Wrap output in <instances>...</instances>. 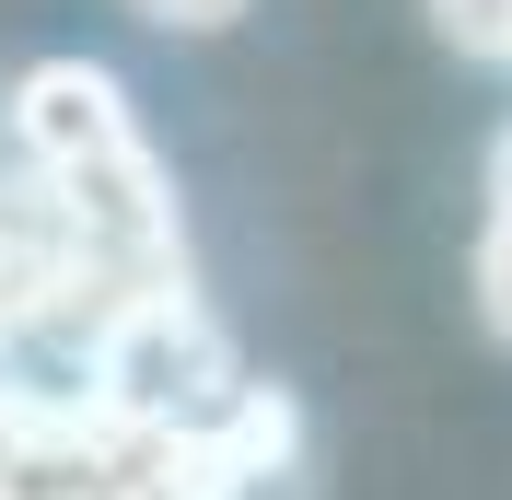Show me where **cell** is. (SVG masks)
<instances>
[{
	"mask_svg": "<svg viewBox=\"0 0 512 500\" xmlns=\"http://www.w3.org/2000/svg\"><path fill=\"white\" fill-rule=\"evenodd\" d=\"M82 396L128 431H210L245 396V373H233V338L198 291H140L82 338Z\"/></svg>",
	"mask_w": 512,
	"mask_h": 500,
	"instance_id": "cell-2",
	"label": "cell"
},
{
	"mask_svg": "<svg viewBox=\"0 0 512 500\" xmlns=\"http://www.w3.org/2000/svg\"><path fill=\"white\" fill-rule=\"evenodd\" d=\"M12 163L70 210L94 268V326L140 291H187V221L105 59H35L12 82Z\"/></svg>",
	"mask_w": 512,
	"mask_h": 500,
	"instance_id": "cell-1",
	"label": "cell"
},
{
	"mask_svg": "<svg viewBox=\"0 0 512 500\" xmlns=\"http://www.w3.org/2000/svg\"><path fill=\"white\" fill-rule=\"evenodd\" d=\"M478 314H489V338H512V221L478 233Z\"/></svg>",
	"mask_w": 512,
	"mask_h": 500,
	"instance_id": "cell-5",
	"label": "cell"
},
{
	"mask_svg": "<svg viewBox=\"0 0 512 500\" xmlns=\"http://www.w3.org/2000/svg\"><path fill=\"white\" fill-rule=\"evenodd\" d=\"M140 12H152V24H175V35H210V24H233V12H245V0H140Z\"/></svg>",
	"mask_w": 512,
	"mask_h": 500,
	"instance_id": "cell-6",
	"label": "cell"
},
{
	"mask_svg": "<svg viewBox=\"0 0 512 500\" xmlns=\"http://www.w3.org/2000/svg\"><path fill=\"white\" fill-rule=\"evenodd\" d=\"M489 221H512V128L489 140Z\"/></svg>",
	"mask_w": 512,
	"mask_h": 500,
	"instance_id": "cell-7",
	"label": "cell"
},
{
	"mask_svg": "<svg viewBox=\"0 0 512 500\" xmlns=\"http://www.w3.org/2000/svg\"><path fill=\"white\" fill-rule=\"evenodd\" d=\"M0 326L12 338H94V268H82V233L24 163L0 187Z\"/></svg>",
	"mask_w": 512,
	"mask_h": 500,
	"instance_id": "cell-3",
	"label": "cell"
},
{
	"mask_svg": "<svg viewBox=\"0 0 512 500\" xmlns=\"http://www.w3.org/2000/svg\"><path fill=\"white\" fill-rule=\"evenodd\" d=\"M454 59H512V0H431Z\"/></svg>",
	"mask_w": 512,
	"mask_h": 500,
	"instance_id": "cell-4",
	"label": "cell"
}]
</instances>
